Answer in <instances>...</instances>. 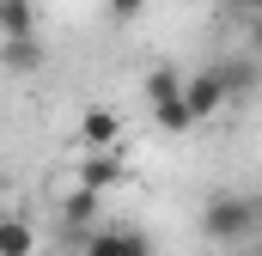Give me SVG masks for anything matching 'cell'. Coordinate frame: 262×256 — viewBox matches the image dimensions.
<instances>
[{"label":"cell","instance_id":"3","mask_svg":"<svg viewBox=\"0 0 262 256\" xmlns=\"http://www.w3.org/2000/svg\"><path fill=\"white\" fill-rule=\"evenodd\" d=\"M122 183V159H116V146H98V153H85V165H79V189H116Z\"/></svg>","mask_w":262,"mask_h":256},{"label":"cell","instance_id":"9","mask_svg":"<svg viewBox=\"0 0 262 256\" xmlns=\"http://www.w3.org/2000/svg\"><path fill=\"white\" fill-rule=\"evenodd\" d=\"M213 79H220V92H226V98H238V92H250V86H256V61H220V67H213Z\"/></svg>","mask_w":262,"mask_h":256},{"label":"cell","instance_id":"8","mask_svg":"<svg viewBox=\"0 0 262 256\" xmlns=\"http://www.w3.org/2000/svg\"><path fill=\"white\" fill-rule=\"evenodd\" d=\"M0 37H37V6L31 0H0Z\"/></svg>","mask_w":262,"mask_h":256},{"label":"cell","instance_id":"10","mask_svg":"<svg viewBox=\"0 0 262 256\" xmlns=\"http://www.w3.org/2000/svg\"><path fill=\"white\" fill-rule=\"evenodd\" d=\"M152 122L165 128V134H189V128H195V116H189V104H183V92H177L171 104H152Z\"/></svg>","mask_w":262,"mask_h":256},{"label":"cell","instance_id":"5","mask_svg":"<svg viewBox=\"0 0 262 256\" xmlns=\"http://www.w3.org/2000/svg\"><path fill=\"white\" fill-rule=\"evenodd\" d=\"M43 61H49V55H43L37 37H0V67H6V73H37Z\"/></svg>","mask_w":262,"mask_h":256},{"label":"cell","instance_id":"14","mask_svg":"<svg viewBox=\"0 0 262 256\" xmlns=\"http://www.w3.org/2000/svg\"><path fill=\"white\" fill-rule=\"evenodd\" d=\"M226 6H232V12H244V18H256V12H262V0H226Z\"/></svg>","mask_w":262,"mask_h":256},{"label":"cell","instance_id":"17","mask_svg":"<svg viewBox=\"0 0 262 256\" xmlns=\"http://www.w3.org/2000/svg\"><path fill=\"white\" fill-rule=\"evenodd\" d=\"M256 201H262V189H256Z\"/></svg>","mask_w":262,"mask_h":256},{"label":"cell","instance_id":"4","mask_svg":"<svg viewBox=\"0 0 262 256\" xmlns=\"http://www.w3.org/2000/svg\"><path fill=\"white\" fill-rule=\"evenodd\" d=\"M183 104H189V116H195V122H207V116H213V110L226 104V92H220L213 67H207V73H189V79H183Z\"/></svg>","mask_w":262,"mask_h":256},{"label":"cell","instance_id":"16","mask_svg":"<svg viewBox=\"0 0 262 256\" xmlns=\"http://www.w3.org/2000/svg\"><path fill=\"white\" fill-rule=\"evenodd\" d=\"M238 256H262V238H250V244H238Z\"/></svg>","mask_w":262,"mask_h":256},{"label":"cell","instance_id":"7","mask_svg":"<svg viewBox=\"0 0 262 256\" xmlns=\"http://www.w3.org/2000/svg\"><path fill=\"white\" fill-rule=\"evenodd\" d=\"M0 256H37V226L18 220V214H6L0 220Z\"/></svg>","mask_w":262,"mask_h":256},{"label":"cell","instance_id":"13","mask_svg":"<svg viewBox=\"0 0 262 256\" xmlns=\"http://www.w3.org/2000/svg\"><path fill=\"white\" fill-rule=\"evenodd\" d=\"M140 12H146V0H110V18H122V25L140 18Z\"/></svg>","mask_w":262,"mask_h":256},{"label":"cell","instance_id":"2","mask_svg":"<svg viewBox=\"0 0 262 256\" xmlns=\"http://www.w3.org/2000/svg\"><path fill=\"white\" fill-rule=\"evenodd\" d=\"M85 256H152V238L134 232V226H98Z\"/></svg>","mask_w":262,"mask_h":256},{"label":"cell","instance_id":"6","mask_svg":"<svg viewBox=\"0 0 262 256\" xmlns=\"http://www.w3.org/2000/svg\"><path fill=\"white\" fill-rule=\"evenodd\" d=\"M79 140H85V153L116 146V140H122V116H116V110H85V116H79Z\"/></svg>","mask_w":262,"mask_h":256},{"label":"cell","instance_id":"12","mask_svg":"<svg viewBox=\"0 0 262 256\" xmlns=\"http://www.w3.org/2000/svg\"><path fill=\"white\" fill-rule=\"evenodd\" d=\"M67 220H73V226H92V220H98V189L67 195Z\"/></svg>","mask_w":262,"mask_h":256},{"label":"cell","instance_id":"15","mask_svg":"<svg viewBox=\"0 0 262 256\" xmlns=\"http://www.w3.org/2000/svg\"><path fill=\"white\" fill-rule=\"evenodd\" d=\"M250 49H256V55H262V12H256V18H250Z\"/></svg>","mask_w":262,"mask_h":256},{"label":"cell","instance_id":"11","mask_svg":"<svg viewBox=\"0 0 262 256\" xmlns=\"http://www.w3.org/2000/svg\"><path fill=\"white\" fill-rule=\"evenodd\" d=\"M177 92H183V73L177 67H152L146 73V104H171Z\"/></svg>","mask_w":262,"mask_h":256},{"label":"cell","instance_id":"1","mask_svg":"<svg viewBox=\"0 0 262 256\" xmlns=\"http://www.w3.org/2000/svg\"><path fill=\"white\" fill-rule=\"evenodd\" d=\"M201 232L213 238V244H250V238H262V201L244 189H220L207 195V207H201Z\"/></svg>","mask_w":262,"mask_h":256}]
</instances>
